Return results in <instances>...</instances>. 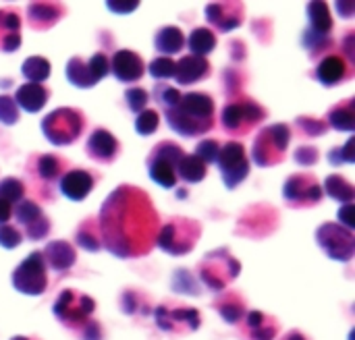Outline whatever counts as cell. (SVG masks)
I'll return each mask as SVG.
<instances>
[{
    "mask_svg": "<svg viewBox=\"0 0 355 340\" xmlns=\"http://www.w3.org/2000/svg\"><path fill=\"white\" fill-rule=\"evenodd\" d=\"M156 324L164 332H196L200 328V312L193 307H171V305H158L156 312Z\"/></svg>",
    "mask_w": 355,
    "mask_h": 340,
    "instance_id": "cell-15",
    "label": "cell"
},
{
    "mask_svg": "<svg viewBox=\"0 0 355 340\" xmlns=\"http://www.w3.org/2000/svg\"><path fill=\"white\" fill-rule=\"evenodd\" d=\"M21 73L27 79V83H42L50 77V62L44 56H29L21 64Z\"/></svg>",
    "mask_w": 355,
    "mask_h": 340,
    "instance_id": "cell-36",
    "label": "cell"
},
{
    "mask_svg": "<svg viewBox=\"0 0 355 340\" xmlns=\"http://www.w3.org/2000/svg\"><path fill=\"white\" fill-rule=\"evenodd\" d=\"M50 98V91L40 83H23L15 91V104L17 108H23L25 112H40Z\"/></svg>",
    "mask_w": 355,
    "mask_h": 340,
    "instance_id": "cell-26",
    "label": "cell"
},
{
    "mask_svg": "<svg viewBox=\"0 0 355 340\" xmlns=\"http://www.w3.org/2000/svg\"><path fill=\"white\" fill-rule=\"evenodd\" d=\"M23 241V235L12 226V224H0V247L4 249H15Z\"/></svg>",
    "mask_w": 355,
    "mask_h": 340,
    "instance_id": "cell-46",
    "label": "cell"
},
{
    "mask_svg": "<svg viewBox=\"0 0 355 340\" xmlns=\"http://www.w3.org/2000/svg\"><path fill=\"white\" fill-rule=\"evenodd\" d=\"M239 270V262L227 249H216L202 260L200 278L210 291H223L231 280L237 278Z\"/></svg>",
    "mask_w": 355,
    "mask_h": 340,
    "instance_id": "cell-9",
    "label": "cell"
},
{
    "mask_svg": "<svg viewBox=\"0 0 355 340\" xmlns=\"http://www.w3.org/2000/svg\"><path fill=\"white\" fill-rule=\"evenodd\" d=\"M318 150L316 147H300L295 152V162L302 166H314L318 162Z\"/></svg>",
    "mask_w": 355,
    "mask_h": 340,
    "instance_id": "cell-48",
    "label": "cell"
},
{
    "mask_svg": "<svg viewBox=\"0 0 355 340\" xmlns=\"http://www.w3.org/2000/svg\"><path fill=\"white\" fill-rule=\"evenodd\" d=\"M281 340H308V339H306L300 330H291V332H287V334H285Z\"/></svg>",
    "mask_w": 355,
    "mask_h": 340,
    "instance_id": "cell-55",
    "label": "cell"
},
{
    "mask_svg": "<svg viewBox=\"0 0 355 340\" xmlns=\"http://www.w3.org/2000/svg\"><path fill=\"white\" fill-rule=\"evenodd\" d=\"M214 307L227 324H239L248 314L243 299L235 293H225L223 297H218L214 301Z\"/></svg>",
    "mask_w": 355,
    "mask_h": 340,
    "instance_id": "cell-28",
    "label": "cell"
},
{
    "mask_svg": "<svg viewBox=\"0 0 355 340\" xmlns=\"http://www.w3.org/2000/svg\"><path fill=\"white\" fill-rule=\"evenodd\" d=\"M216 162H218L220 177H223V183L227 185V189H235L237 185H241L250 172L245 147L239 141H227L220 147Z\"/></svg>",
    "mask_w": 355,
    "mask_h": 340,
    "instance_id": "cell-12",
    "label": "cell"
},
{
    "mask_svg": "<svg viewBox=\"0 0 355 340\" xmlns=\"http://www.w3.org/2000/svg\"><path fill=\"white\" fill-rule=\"evenodd\" d=\"M21 17L12 8H0V52H15L21 46Z\"/></svg>",
    "mask_w": 355,
    "mask_h": 340,
    "instance_id": "cell-25",
    "label": "cell"
},
{
    "mask_svg": "<svg viewBox=\"0 0 355 340\" xmlns=\"http://www.w3.org/2000/svg\"><path fill=\"white\" fill-rule=\"evenodd\" d=\"M158 214L146 191L121 185L102 204L98 229L102 247L116 258H139L156 245Z\"/></svg>",
    "mask_w": 355,
    "mask_h": 340,
    "instance_id": "cell-1",
    "label": "cell"
},
{
    "mask_svg": "<svg viewBox=\"0 0 355 340\" xmlns=\"http://www.w3.org/2000/svg\"><path fill=\"white\" fill-rule=\"evenodd\" d=\"M210 75V62L202 56H183L179 62H175V79L179 85H193Z\"/></svg>",
    "mask_w": 355,
    "mask_h": 340,
    "instance_id": "cell-21",
    "label": "cell"
},
{
    "mask_svg": "<svg viewBox=\"0 0 355 340\" xmlns=\"http://www.w3.org/2000/svg\"><path fill=\"white\" fill-rule=\"evenodd\" d=\"M12 287L23 293V295H44L48 289V274H46V264L42 258V251H33L27 256L17 270L12 272Z\"/></svg>",
    "mask_w": 355,
    "mask_h": 340,
    "instance_id": "cell-10",
    "label": "cell"
},
{
    "mask_svg": "<svg viewBox=\"0 0 355 340\" xmlns=\"http://www.w3.org/2000/svg\"><path fill=\"white\" fill-rule=\"evenodd\" d=\"M62 168H64V162L62 158L54 156V154H44L35 160V175L42 179V181H56L62 177Z\"/></svg>",
    "mask_w": 355,
    "mask_h": 340,
    "instance_id": "cell-37",
    "label": "cell"
},
{
    "mask_svg": "<svg viewBox=\"0 0 355 340\" xmlns=\"http://www.w3.org/2000/svg\"><path fill=\"white\" fill-rule=\"evenodd\" d=\"M144 60L133 50H119L110 60V71L121 83H135L144 77Z\"/></svg>",
    "mask_w": 355,
    "mask_h": 340,
    "instance_id": "cell-18",
    "label": "cell"
},
{
    "mask_svg": "<svg viewBox=\"0 0 355 340\" xmlns=\"http://www.w3.org/2000/svg\"><path fill=\"white\" fill-rule=\"evenodd\" d=\"M289 141H291V129L283 123L262 129L256 135L254 147H252V158H254L256 166L268 168V166L283 162Z\"/></svg>",
    "mask_w": 355,
    "mask_h": 340,
    "instance_id": "cell-3",
    "label": "cell"
},
{
    "mask_svg": "<svg viewBox=\"0 0 355 340\" xmlns=\"http://www.w3.org/2000/svg\"><path fill=\"white\" fill-rule=\"evenodd\" d=\"M308 17H310V29L316 35H331L333 31V19L331 10L324 2H310L308 4Z\"/></svg>",
    "mask_w": 355,
    "mask_h": 340,
    "instance_id": "cell-32",
    "label": "cell"
},
{
    "mask_svg": "<svg viewBox=\"0 0 355 340\" xmlns=\"http://www.w3.org/2000/svg\"><path fill=\"white\" fill-rule=\"evenodd\" d=\"M208 175V166L198 158V156H183L181 162L177 164V179H183L185 183L189 185H196V183H202Z\"/></svg>",
    "mask_w": 355,
    "mask_h": 340,
    "instance_id": "cell-31",
    "label": "cell"
},
{
    "mask_svg": "<svg viewBox=\"0 0 355 340\" xmlns=\"http://www.w3.org/2000/svg\"><path fill=\"white\" fill-rule=\"evenodd\" d=\"M110 73V60L104 52H96L89 60H83L81 56H73L67 62V79L71 85L79 89H87L98 85L106 75Z\"/></svg>",
    "mask_w": 355,
    "mask_h": 340,
    "instance_id": "cell-11",
    "label": "cell"
},
{
    "mask_svg": "<svg viewBox=\"0 0 355 340\" xmlns=\"http://www.w3.org/2000/svg\"><path fill=\"white\" fill-rule=\"evenodd\" d=\"M352 75L347 62L343 56H337V54H331V56H324L318 66H316V79L324 85V87H333L341 81H345L347 77Z\"/></svg>",
    "mask_w": 355,
    "mask_h": 340,
    "instance_id": "cell-23",
    "label": "cell"
},
{
    "mask_svg": "<svg viewBox=\"0 0 355 340\" xmlns=\"http://www.w3.org/2000/svg\"><path fill=\"white\" fill-rule=\"evenodd\" d=\"M354 214H355L354 204H345V206L339 210V224H341L343 229H347V231H354V226H355Z\"/></svg>",
    "mask_w": 355,
    "mask_h": 340,
    "instance_id": "cell-49",
    "label": "cell"
},
{
    "mask_svg": "<svg viewBox=\"0 0 355 340\" xmlns=\"http://www.w3.org/2000/svg\"><path fill=\"white\" fill-rule=\"evenodd\" d=\"M75 241L81 249L85 251H100L102 249V239H100V229H98V220H83L75 233Z\"/></svg>",
    "mask_w": 355,
    "mask_h": 340,
    "instance_id": "cell-34",
    "label": "cell"
},
{
    "mask_svg": "<svg viewBox=\"0 0 355 340\" xmlns=\"http://www.w3.org/2000/svg\"><path fill=\"white\" fill-rule=\"evenodd\" d=\"M158 125H160V114L156 110H150V108L141 110L135 118V131L144 137L152 135L158 129Z\"/></svg>",
    "mask_w": 355,
    "mask_h": 340,
    "instance_id": "cell-39",
    "label": "cell"
},
{
    "mask_svg": "<svg viewBox=\"0 0 355 340\" xmlns=\"http://www.w3.org/2000/svg\"><path fill=\"white\" fill-rule=\"evenodd\" d=\"M106 6L112 10V12H131L137 8V2H129V4H116V2H106Z\"/></svg>",
    "mask_w": 355,
    "mask_h": 340,
    "instance_id": "cell-52",
    "label": "cell"
},
{
    "mask_svg": "<svg viewBox=\"0 0 355 340\" xmlns=\"http://www.w3.org/2000/svg\"><path fill=\"white\" fill-rule=\"evenodd\" d=\"M148 71L154 79H171L175 75V60L168 56H158L150 62Z\"/></svg>",
    "mask_w": 355,
    "mask_h": 340,
    "instance_id": "cell-41",
    "label": "cell"
},
{
    "mask_svg": "<svg viewBox=\"0 0 355 340\" xmlns=\"http://www.w3.org/2000/svg\"><path fill=\"white\" fill-rule=\"evenodd\" d=\"M164 116L168 127L181 137L206 135L214 127V102L202 91L181 93V100L164 110Z\"/></svg>",
    "mask_w": 355,
    "mask_h": 340,
    "instance_id": "cell-2",
    "label": "cell"
},
{
    "mask_svg": "<svg viewBox=\"0 0 355 340\" xmlns=\"http://www.w3.org/2000/svg\"><path fill=\"white\" fill-rule=\"evenodd\" d=\"M345 54L349 56V60L355 62V50H354V33H349L347 35V39H345Z\"/></svg>",
    "mask_w": 355,
    "mask_h": 340,
    "instance_id": "cell-54",
    "label": "cell"
},
{
    "mask_svg": "<svg viewBox=\"0 0 355 340\" xmlns=\"http://www.w3.org/2000/svg\"><path fill=\"white\" fill-rule=\"evenodd\" d=\"M329 125L337 131H345V133H352L355 129V100H345L337 106H333L329 110V116H327Z\"/></svg>",
    "mask_w": 355,
    "mask_h": 340,
    "instance_id": "cell-30",
    "label": "cell"
},
{
    "mask_svg": "<svg viewBox=\"0 0 355 340\" xmlns=\"http://www.w3.org/2000/svg\"><path fill=\"white\" fill-rule=\"evenodd\" d=\"M204 12L210 25L220 31H233L243 23V4L239 2H212Z\"/></svg>",
    "mask_w": 355,
    "mask_h": 340,
    "instance_id": "cell-17",
    "label": "cell"
},
{
    "mask_svg": "<svg viewBox=\"0 0 355 340\" xmlns=\"http://www.w3.org/2000/svg\"><path fill=\"white\" fill-rule=\"evenodd\" d=\"M85 152L96 162H106L108 164L119 154V141L110 131L96 129V131H92V135H89L87 143H85Z\"/></svg>",
    "mask_w": 355,
    "mask_h": 340,
    "instance_id": "cell-20",
    "label": "cell"
},
{
    "mask_svg": "<svg viewBox=\"0 0 355 340\" xmlns=\"http://www.w3.org/2000/svg\"><path fill=\"white\" fill-rule=\"evenodd\" d=\"M337 10L343 19H352V15L355 12V2H349V0L337 2Z\"/></svg>",
    "mask_w": 355,
    "mask_h": 340,
    "instance_id": "cell-51",
    "label": "cell"
},
{
    "mask_svg": "<svg viewBox=\"0 0 355 340\" xmlns=\"http://www.w3.org/2000/svg\"><path fill=\"white\" fill-rule=\"evenodd\" d=\"M297 127H302L306 131V135L310 137H316V135H322L327 131V123L320 120V118H312V116H302L297 118Z\"/></svg>",
    "mask_w": 355,
    "mask_h": 340,
    "instance_id": "cell-47",
    "label": "cell"
},
{
    "mask_svg": "<svg viewBox=\"0 0 355 340\" xmlns=\"http://www.w3.org/2000/svg\"><path fill=\"white\" fill-rule=\"evenodd\" d=\"M316 241L324 249L331 260L349 262L355 253V237L352 231L343 229L341 224L327 222L316 231Z\"/></svg>",
    "mask_w": 355,
    "mask_h": 340,
    "instance_id": "cell-13",
    "label": "cell"
},
{
    "mask_svg": "<svg viewBox=\"0 0 355 340\" xmlns=\"http://www.w3.org/2000/svg\"><path fill=\"white\" fill-rule=\"evenodd\" d=\"M94 310H96L94 299L73 289L62 291L52 307L58 322L71 330H81L92 320L89 316L94 314Z\"/></svg>",
    "mask_w": 355,
    "mask_h": 340,
    "instance_id": "cell-7",
    "label": "cell"
},
{
    "mask_svg": "<svg viewBox=\"0 0 355 340\" xmlns=\"http://www.w3.org/2000/svg\"><path fill=\"white\" fill-rule=\"evenodd\" d=\"M23 193H25V185L15 179V177H8L4 181H0V199H4L6 204H19L23 199Z\"/></svg>",
    "mask_w": 355,
    "mask_h": 340,
    "instance_id": "cell-38",
    "label": "cell"
},
{
    "mask_svg": "<svg viewBox=\"0 0 355 340\" xmlns=\"http://www.w3.org/2000/svg\"><path fill=\"white\" fill-rule=\"evenodd\" d=\"M154 46H156V50L162 52L164 56L177 54V52H181L183 46H185V35H183V31H181L179 27L166 25V27H162V29L154 35Z\"/></svg>",
    "mask_w": 355,
    "mask_h": 340,
    "instance_id": "cell-29",
    "label": "cell"
},
{
    "mask_svg": "<svg viewBox=\"0 0 355 340\" xmlns=\"http://www.w3.org/2000/svg\"><path fill=\"white\" fill-rule=\"evenodd\" d=\"M200 233H202V229L196 220L175 218L173 222L162 226V231H158L156 245L171 256H185L196 247Z\"/></svg>",
    "mask_w": 355,
    "mask_h": 340,
    "instance_id": "cell-5",
    "label": "cell"
},
{
    "mask_svg": "<svg viewBox=\"0 0 355 340\" xmlns=\"http://www.w3.org/2000/svg\"><path fill=\"white\" fill-rule=\"evenodd\" d=\"M354 150V137L343 145V147H335L331 154H329V162L333 166H341V164H352L355 160V154L352 152Z\"/></svg>",
    "mask_w": 355,
    "mask_h": 340,
    "instance_id": "cell-45",
    "label": "cell"
},
{
    "mask_svg": "<svg viewBox=\"0 0 355 340\" xmlns=\"http://www.w3.org/2000/svg\"><path fill=\"white\" fill-rule=\"evenodd\" d=\"M177 195H179V197H185L187 193H185V189H177Z\"/></svg>",
    "mask_w": 355,
    "mask_h": 340,
    "instance_id": "cell-56",
    "label": "cell"
},
{
    "mask_svg": "<svg viewBox=\"0 0 355 340\" xmlns=\"http://www.w3.org/2000/svg\"><path fill=\"white\" fill-rule=\"evenodd\" d=\"M64 6L56 2H31L27 6V21L33 29H48L60 21Z\"/></svg>",
    "mask_w": 355,
    "mask_h": 340,
    "instance_id": "cell-24",
    "label": "cell"
},
{
    "mask_svg": "<svg viewBox=\"0 0 355 340\" xmlns=\"http://www.w3.org/2000/svg\"><path fill=\"white\" fill-rule=\"evenodd\" d=\"M83 131V114L77 108H56L42 120V133L52 145H69Z\"/></svg>",
    "mask_w": 355,
    "mask_h": 340,
    "instance_id": "cell-4",
    "label": "cell"
},
{
    "mask_svg": "<svg viewBox=\"0 0 355 340\" xmlns=\"http://www.w3.org/2000/svg\"><path fill=\"white\" fill-rule=\"evenodd\" d=\"M154 98L162 106V110H168V108H173L181 100V91L177 87L168 85V83H158L154 87Z\"/></svg>",
    "mask_w": 355,
    "mask_h": 340,
    "instance_id": "cell-40",
    "label": "cell"
},
{
    "mask_svg": "<svg viewBox=\"0 0 355 340\" xmlns=\"http://www.w3.org/2000/svg\"><path fill=\"white\" fill-rule=\"evenodd\" d=\"M19 120V108L10 96H0V123L2 125H15Z\"/></svg>",
    "mask_w": 355,
    "mask_h": 340,
    "instance_id": "cell-44",
    "label": "cell"
},
{
    "mask_svg": "<svg viewBox=\"0 0 355 340\" xmlns=\"http://www.w3.org/2000/svg\"><path fill=\"white\" fill-rule=\"evenodd\" d=\"M125 100H127V106L131 112L139 114L141 110H146L148 102H150V96L144 87H131L125 91Z\"/></svg>",
    "mask_w": 355,
    "mask_h": 340,
    "instance_id": "cell-42",
    "label": "cell"
},
{
    "mask_svg": "<svg viewBox=\"0 0 355 340\" xmlns=\"http://www.w3.org/2000/svg\"><path fill=\"white\" fill-rule=\"evenodd\" d=\"M42 258H44V264L48 268H52L54 272H67L77 262V253L69 241L48 243L46 249L42 251Z\"/></svg>",
    "mask_w": 355,
    "mask_h": 340,
    "instance_id": "cell-22",
    "label": "cell"
},
{
    "mask_svg": "<svg viewBox=\"0 0 355 340\" xmlns=\"http://www.w3.org/2000/svg\"><path fill=\"white\" fill-rule=\"evenodd\" d=\"M245 326L252 334V340H272L279 334V322L262 312L245 314Z\"/></svg>",
    "mask_w": 355,
    "mask_h": 340,
    "instance_id": "cell-27",
    "label": "cell"
},
{
    "mask_svg": "<svg viewBox=\"0 0 355 340\" xmlns=\"http://www.w3.org/2000/svg\"><path fill=\"white\" fill-rule=\"evenodd\" d=\"M324 191H327L333 199H337L339 204H352L355 197L354 185H352L347 179H343L341 175H331V177H327V181H324Z\"/></svg>",
    "mask_w": 355,
    "mask_h": 340,
    "instance_id": "cell-35",
    "label": "cell"
},
{
    "mask_svg": "<svg viewBox=\"0 0 355 340\" xmlns=\"http://www.w3.org/2000/svg\"><path fill=\"white\" fill-rule=\"evenodd\" d=\"M10 216H12V206L0 199V224H8Z\"/></svg>",
    "mask_w": 355,
    "mask_h": 340,
    "instance_id": "cell-53",
    "label": "cell"
},
{
    "mask_svg": "<svg viewBox=\"0 0 355 340\" xmlns=\"http://www.w3.org/2000/svg\"><path fill=\"white\" fill-rule=\"evenodd\" d=\"M58 187H60V193L71 199V202H83L92 189H94V177L87 172V170H81V168H73L69 172H64L58 181Z\"/></svg>",
    "mask_w": 355,
    "mask_h": 340,
    "instance_id": "cell-19",
    "label": "cell"
},
{
    "mask_svg": "<svg viewBox=\"0 0 355 340\" xmlns=\"http://www.w3.org/2000/svg\"><path fill=\"white\" fill-rule=\"evenodd\" d=\"M83 332H85L83 340H102V328H100V324L94 322V320H89V322L83 326Z\"/></svg>",
    "mask_w": 355,
    "mask_h": 340,
    "instance_id": "cell-50",
    "label": "cell"
},
{
    "mask_svg": "<svg viewBox=\"0 0 355 340\" xmlns=\"http://www.w3.org/2000/svg\"><path fill=\"white\" fill-rule=\"evenodd\" d=\"M17 222L25 229V235L29 241H40V239H46L48 233H50V220L46 218L44 210L35 204V202H29V199H21L17 204V208L12 210Z\"/></svg>",
    "mask_w": 355,
    "mask_h": 340,
    "instance_id": "cell-16",
    "label": "cell"
},
{
    "mask_svg": "<svg viewBox=\"0 0 355 340\" xmlns=\"http://www.w3.org/2000/svg\"><path fill=\"white\" fill-rule=\"evenodd\" d=\"M264 118H266V110L250 98L233 100L220 112L223 127L233 135H248Z\"/></svg>",
    "mask_w": 355,
    "mask_h": 340,
    "instance_id": "cell-8",
    "label": "cell"
},
{
    "mask_svg": "<svg viewBox=\"0 0 355 340\" xmlns=\"http://www.w3.org/2000/svg\"><path fill=\"white\" fill-rule=\"evenodd\" d=\"M187 46L193 56L206 58V54H210L216 48V35L208 27H196L187 37Z\"/></svg>",
    "mask_w": 355,
    "mask_h": 340,
    "instance_id": "cell-33",
    "label": "cell"
},
{
    "mask_svg": "<svg viewBox=\"0 0 355 340\" xmlns=\"http://www.w3.org/2000/svg\"><path fill=\"white\" fill-rule=\"evenodd\" d=\"M183 150L173 141L158 143L150 158H148V172L150 179L160 185L162 189H175L177 187V164L183 158Z\"/></svg>",
    "mask_w": 355,
    "mask_h": 340,
    "instance_id": "cell-6",
    "label": "cell"
},
{
    "mask_svg": "<svg viewBox=\"0 0 355 340\" xmlns=\"http://www.w3.org/2000/svg\"><path fill=\"white\" fill-rule=\"evenodd\" d=\"M218 152H220V143H218V141H214V139H204V141H200V143H198V147H196V154H193V156H198V158L208 166V164L216 162Z\"/></svg>",
    "mask_w": 355,
    "mask_h": 340,
    "instance_id": "cell-43",
    "label": "cell"
},
{
    "mask_svg": "<svg viewBox=\"0 0 355 340\" xmlns=\"http://www.w3.org/2000/svg\"><path fill=\"white\" fill-rule=\"evenodd\" d=\"M283 197L291 208H310L322 199V187L312 175H291L285 183Z\"/></svg>",
    "mask_w": 355,
    "mask_h": 340,
    "instance_id": "cell-14",
    "label": "cell"
}]
</instances>
